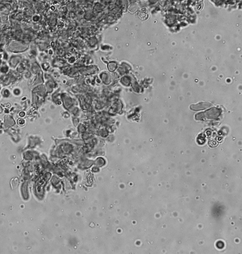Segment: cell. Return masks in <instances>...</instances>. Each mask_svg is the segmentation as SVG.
<instances>
[{
    "label": "cell",
    "instance_id": "obj_2",
    "mask_svg": "<svg viewBox=\"0 0 242 254\" xmlns=\"http://www.w3.org/2000/svg\"><path fill=\"white\" fill-rule=\"evenodd\" d=\"M212 106V104L209 102H202L197 104L192 105L191 106H190V109L193 110L198 111L206 109L211 107Z\"/></svg>",
    "mask_w": 242,
    "mask_h": 254
},
{
    "label": "cell",
    "instance_id": "obj_1",
    "mask_svg": "<svg viewBox=\"0 0 242 254\" xmlns=\"http://www.w3.org/2000/svg\"><path fill=\"white\" fill-rule=\"evenodd\" d=\"M220 111L216 108H212L210 110L196 114L195 118L197 120H201L204 119H215L219 116Z\"/></svg>",
    "mask_w": 242,
    "mask_h": 254
}]
</instances>
